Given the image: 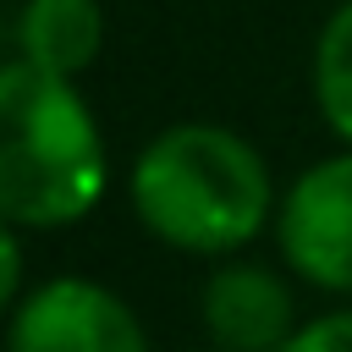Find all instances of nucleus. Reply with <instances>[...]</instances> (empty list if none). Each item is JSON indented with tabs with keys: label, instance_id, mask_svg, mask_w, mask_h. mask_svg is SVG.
I'll use <instances>...</instances> for the list:
<instances>
[{
	"label": "nucleus",
	"instance_id": "f257e3e1",
	"mask_svg": "<svg viewBox=\"0 0 352 352\" xmlns=\"http://www.w3.org/2000/svg\"><path fill=\"white\" fill-rule=\"evenodd\" d=\"M132 209L148 236L182 253H236L248 248L270 209L275 182L264 154L214 121L165 126L132 165Z\"/></svg>",
	"mask_w": 352,
	"mask_h": 352
},
{
	"label": "nucleus",
	"instance_id": "f03ea898",
	"mask_svg": "<svg viewBox=\"0 0 352 352\" xmlns=\"http://www.w3.org/2000/svg\"><path fill=\"white\" fill-rule=\"evenodd\" d=\"M104 138L77 77L11 55L0 72V214L6 226H72L104 198Z\"/></svg>",
	"mask_w": 352,
	"mask_h": 352
},
{
	"label": "nucleus",
	"instance_id": "7ed1b4c3",
	"mask_svg": "<svg viewBox=\"0 0 352 352\" xmlns=\"http://www.w3.org/2000/svg\"><path fill=\"white\" fill-rule=\"evenodd\" d=\"M6 352H148V336L110 286L55 275L11 302Z\"/></svg>",
	"mask_w": 352,
	"mask_h": 352
},
{
	"label": "nucleus",
	"instance_id": "20e7f679",
	"mask_svg": "<svg viewBox=\"0 0 352 352\" xmlns=\"http://www.w3.org/2000/svg\"><path fill=\"white\" fill-rule=\"evenodd\" d=\"M275 236L286 264L336 297H352V148L308 165L280 209H275Z\"/></svg>",
	"mask_w": 352,
	"mask_h": 352
},
{
	"label": "nucleus",
	"instance_id": "39448f33",
	"mask_svg": "<svg viewBox=\"0 0 352 352\" xmlns=\"http://www.w3.org/2000/svg\"><path fill=\"white\" fill-rule=\"evenodd\" d=\"M198 308L204 330L226 352H280L297 330V297L264 264H220Z\"/></svg>",
	"mask_w": 352,
	"mask_h": 352
},
{
	"label": "nucleus",
	"instance_id": "423d86ee",
	"mask_svg": "<svg viewBox=\"0 0 352 352\" xmlns=\"http://www.w3.org/2000/svg\"><path fill=\"white\" fill-rule=\"evenodd\" d=\"M104 44V11L99 0H22L11 16V50L16 60L55 72V77H82Z\"/></svg>",
	"mask_w": 352,
	"mask_h": 352
},
{
	"label": "nucleus",
	"instance_id": "0eeeda50",
	"mask_svg": "<svg viewBox=\"0 0 352 352\" xmlns=\"http://www.w3.org/2000/svg\"><path fill=\"white\" fill-rule=\"evenodd\" d=\"M314 104L324 126L352 148V0H341L314 38Z\"/></svg>",
	"mask_w": 352,
	"mask_h": 352
},
{
	"label": "nucleus",
	"instance_id": "6e6552de",
	"mask_svg": "<svg viewBox=\"0 0 352 352\" xmlns=\"http://www.w3.org/2000/svg\"><path fill=\"white\" fill-rule=\"evenodd\" d=\"M280 352H352V308L341 314H319L308 324L292 330V341Z\"/></svg>",
	"mask_w": 352,
	"mask_h": 352
},
{
	"label": "nucleus",
	"instance_id": "1a4fd4ad",
	"mask_svg": "<svg viewBox=\"0 0 352 352\" xmlns=\"http://www.w3.org/2000/svg\"><path fill=\"white\" fill-rule=\"evenodd\" d=\"M0 258H6V275H0V297H6V302H16V297H22V236H16V226L0 236Z\"/></svg>",
	"mask_w": 352,
	"mask_h": 352
},
{
	"label": "nucleus",
	"instance_id": "9d476101",
	"mask_svg": "<svg viewBox=\"0 0 352 352\" xmlns=\"http://www.w3.org/2000/svg\"><path fill=\"white\" fill-rule=\"evenodd\" d=\"M209 352H226V346H209Z\"/></svg>",
	"mask_w": 352,
	"mask_h": 352
}]
</instances>
